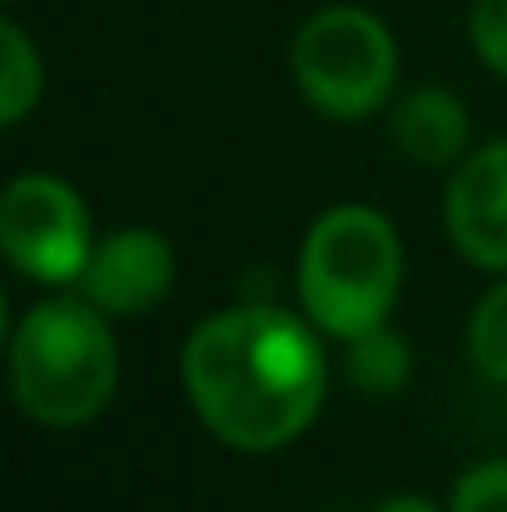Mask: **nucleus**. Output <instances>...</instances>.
Returning <instances> with one entry per match:
<instances>
[{
  "mask_svg": "<svg viewBox=\"0 0 507 512\" xmlns=\"http://www.w3.org/2000/svg\"><path fill=\"white\" fill-rule=\"evenodd\" d=\"M368 512H448V498L438 503L433 493H418V488H403V493H383Z\"/></svg>",
  "mask_w": 507,
  "mask_h": 512,
  "instance_id": "14",
  "label": "nucleus"
},
{
  "mask_svg": "<svg viewBox=\"0 0 507 512\" xmlns=\"http://www.w3.org/2000/svg\"><path fill=\"white\" fill-rule=\"evenodd\" d=\"M388 140L398 145L403 160L423 170H453L473 150V115L468 100L448 85H413L398 90L388 105Z\"/></svg>",
  "mask_w": 507,
  "mask_h": 512,
  "instance_id": "8",
  "label": "nucleus"
},
{
  "mask_svg": "<svg viewBox=\"0 0 507 512\" xmlns=\"http://www.w3.org/2000/svg\"><path fill=\"white\" fill-rule=\"evenodd\" d=\"M10 398L45 433L90 428L120 393V343L115 319L85 294H50L30 304L5 343Z\"/></svg>",
  "mask_w": 507,
  "mask_h": 512,
  "instance_id": "2",
  "label": "nucleus"
},
{
  "mask_svg": "<svg viewBox=\"0 0 507 512\" xmlns=\"http://www.w3.org/2000/svg\"><path fill=\"white\" fill-rule=\"evenodd\" d=\"M174 274H179V259L165 234L150 224H125L115 234H100L75 289L110 319H140L169 299Z\"/></svg>",
  "mask_w": 507,
  "mask_h": 512,
  "instance_id": "7",
  "label": "nucleus"
},
{
  "mask_svg": "<svg viewBox=\"0 0 507 512\" xmlns=\"http://www.w3.org/2000/svg\"><path fill=\"white\" fill-rule=\"evenodd\" d=\"M289 75L314 115L334 125H358L388 115V105L398 100L403 50L378 10L334 0L299 20L289 45Z\"/></svg>",
  "mask_w": 507,
  "mask_h": 512,
  "instance_id": "4",
  "label": "nucleus"
},
{
  "mask_svg": "<svg viewBox=\"0 0 507 512\" xmlns=\"http://www.w3.org/2000/svg\"><path fill=\"white\" fill-rule=\"evenodd\" d=\"M443 229L478 274H507V135L473 145L448 170Z\"/></svg>",
  "mask_w": 507,
  "mask_h": 512,
  "instance_id": "6",
  "label": "nucleus"
},
{
  "mask_svg": "<svg viewBox=\"0 0 507 512\" xmlns=\"http://www.w3.org/2000/svg\"><path fill=\"white\" fill-rule=\"evenodd\" d=\"M0 5H10V0H0Z\"/></svg>",
  "mask_w": 507,
  "mask_h": 512,
  "instance_id": "15",
  "label": "nucleus"
},
{
  "mask_svg": "<svg viewBox=\"0 0 507 512\" xmlns=\"http://www.w3.org/2000/svg\"><path fill=\"white\" fill-rule=\"evenodd\" d=\"M448 512H507V458L468 463L448 488Z\"/></svg>",
  "mask_w": 507,
  "mask_h": 512,
  "instance_id": "12",
  "label": "nucleus"
},
{
  "mask_svg": "<svg viewBox=\"0 0 507 512\" xmlns=\"http://www.w3.org/2000/svg\"><path fill=\"white\" fill-rule=\"evenodd\" d=\"M179 388L199 428L249 458L299 443L329 398L324 334L299 309L234 304L199 319L179 348Z\"/></svg>",
  "mask_w": 507,
  "mask_h": 512,
  "instance_id": "1",
  "label": "nucleus"
},
{
  "mask_svg": "<svg viewBox=\"0 0 507 512\" xmlns=\"http://www.w3.org/2000/svg\"><path fill=\"white\" fill-rule=\"evenodd\" d=\"M408 279V249L398 224L378 204H329L299 239L294 294L309 324L348 343L393 319Z\"/></svg>",
  "mask_w": 507,
  "mask_h": 512,
  "instance_id": "3",
  "label": "nucleus"
},
{
  "mask_svg": "<svg viewBox=\"0 0 507 512\" xmlns=\"http://www.w3.org/2000/svg\"><path fill=\"white\" fill-rule=\"evenodd\" d=\"M40 95H45V55L30 40V30L15 15H5L0 20V125L20 130L40 110Z\"/></svg>",
  "mask_w": 507,
  "mask_h": 512,
  "instance_id": "10",
  "label": "nucleus"
},
{
  "mask_svg": "<svg viewBox=\"0 0 507 512\" xmlns=\"http://www.w3.org/2000/svg\"><path fill=\"white\" fill-rule=\"evenodd\" d=\"M413 373H418V353H413L408 334L393 324H378V329L343 343V378L363 398H398V393H408Z\"/></svg>",
  "mask_w": 507,
  "mask_h": 512,
  "instance_id": "9",
  "label": "nucleus"
},
{
  "mask_svg": "<svg viewBox=\"0 0 507 512\" xmlns=\"http://www.w3.org/2000/svg\"><path fill=\"white\" fill-rule=\"evenodd\" d=\"M463 348H468V363L488 383L507 388V274H493V284L473 304L463 324Z\"/></svg>",
  "mask_w": 507,
  "mask_h": 512,
  "instance_id": "11",
  "label": "nucleus"
},
{
  "mask_svg": "<svg viewBox=\"0 0 507 512\" xmlns=\"http://www.w3.org/2000/svg\"><path fill=\"white\" fill-rule=\"evenodd\" d=\"M100 234L85 194L55 170H20L0 194V254L40 289L80 284Z\"/></svg>",
  "mask_w": 507,
  "mask_h": 512,
  "instance_id": "5",
  "label": "nucleus"
},
{
  "mask_svg": "<svg viewBox=\"0 0 507 512\" xmlns=\"http://www.w3.org/2000/svg\"><path fill=\"white\" fill-rule=\"evenodd\" d=\"M468 45L488 75L507 85V0H473L468 5Z\"/></svg>",
  "mask_w": 507,
  "mask_h": 512,
  "instance_id": "13",
  "label": "nucleus"
}]
</instances>
